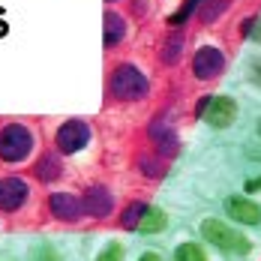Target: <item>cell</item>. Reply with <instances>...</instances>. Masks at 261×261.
Instances as JSON below:
<instances>
[{
    "label": "cell",
    "instance_id": "6da1fadb",
    "mask_svg": "<svg viewBox=\"0 0 261 261\" xmlns=\"http://www.w3.org/2000/svg\"><path fill=\"white\" fill-rule=\"evenodd\" d=\"M108 90H111V96H117V99H123V102H135V99H144V96H147L150 84H147V75H144L141 69H135L132 63H120V66H114V72H111Z\"/></svg>",
    "mask_w": 261,
    "mask_h": 261
},
{
    "label": "cell",
    "instance_id": "7a4b0ae2",
    "mask_svg": "<svg viewBox=\"0 0 261 261\" xmlns=\"http://www.w3.org/2000/svg\"><path fill=\"white\" fill-rule=\"evenodd\" d=\"M201 234H204V240H210L216 249H222V252H231V255H246V252H249V240L240 234L237 228L219 222V219H204V222H201Z\"/></svg>",
    "mask_w": 261,
    "mask_h": 261
},
{
    "label": "cell",
    "instance_id": "3957f363",
    "mask_svg": "<svg viewBox=\"0 0 261 261\" xmlns=\"http://www.w3.org/2000/svg\"><path fill=\"white\" fill-rule=\"evenodd\" d=\"M33 150V132L21 123H9L0 129V159L3 162H21Z\"/></svg>",
    "mask_w": 261,
    "mask_h": 261
},
{
    "label": "cell",
    "instance_id": "277c9868",
    "mask_svg": "<svg viewBox=\"0 0 261 261\" xmlns=\"http://www.w3.org/2000/svg\"><path fill=\"white\" fill-rule=\"evenodd\" d=\"M87 141H90V129L84 120H66L54 135V144L60 153H79V150H84Z\"/></svg>",
    "mask_w": 261,
    "mask_h": 261
},
{
    "label": "cell",
    "instance_id": "5b68a950",
    "mask_svg": "<svg viewBox=\"0 0 261 261\" xmlns=\"http://www.w3.org/2000/svg\"><path fill=\"white\" fill-rule=\"evenodd\" d=\"M222 69H225V54L219 51L216 45H201L195 51V57H192V72H195V79H201V81L216 79Z\"/></svg>",
    "mask_w": 261,
    "mask_h": 261
},
{
    "label": "cell",
    "instance_id": "8992f818",
    "mask_svg": "<svg viewBox=\"0 0 261 261\" xmlns=\"http://www.w3.org/2000/svg\"><path fill=\"white\" fill-rule=\"evenodd\" d=\"M201 117L207 120L213 129H228L237 120V102L231 96H210V102Z\"/></svg>",
    "mask_w": 261,
    "mask_h": 261
},
{
    "label": "cell",
    "instance_id": "52a82bcc",
    "mask_svg": "<svg viewBox=\"0 0 261 261\" xmlns=\"http://www.w3.org/2000/svg\"><path fill=\"white\" fill-rule=\"evenodd\" d=\"M225 216H231L234 222H243V225H261V207L255 201L243 198V195H228L225 198Z\"/></svg>",
    "mask_w": 261,
    "mask_h": 261
},
{
    "label": "cell",
    "instance_id": "ba28073f",
    "mask_svg": "<svg viewBox=\"0 0 261 261\" xmlns=\"http://www.w3.org/2000/svg\"><path fill=\"white\" fill-rule=\"evenodd\" d=\"M27 195H30V189H27L24 180H18V177H3L0 180V210L12 213V210L24 207Z\"/></svg>",
    "mask_w": 261,
    "mask_h": 261
},
{
    "label": "cell",
    "instance_id": "9c48e42d",
    "mask_svg": "<svg viewBox=\"0 0 261 261\" xmlns=\"http://www.w3.org/2000/svg\"><path fill=\"white\" fill-rule=\"evenodd\" d=\"M48 207H51V213L57 219H63V222H75V219H81V213H84L81 198H75L72 192H54L51 198H48Z\"/></svg>",
    "mask_w": 261,
    "mask_h": 261
},
{
    "label": "cell",
    "instance_id": "30bf717a",
    "mask_svg": "<svg viewBox=\"0 0 261 261\" xmlns=\"http://www.w3.org/2000/svg\"><path fill=\"white\" fill-rule=\"evenodd\" d=\"M81 207L87 216H93V219H105L111 207H114V201H111V192L102 189V186H93V189H87L84 192V198H81Z\"/></svg>",
    "mask_w": 261,
    "mask_h": 261
},
{
    "label": "cell",
    "instance_id": "8fae6325",
    "mask_svg": "<svg viewBox=\"0 0 261 261\" xmlns=\"http://www.w3.org/2000/svg\"><path fill=\"white\" fill-rule=\"evenodd\" d=\"M150 138H153V144H156L159 156H174L180 147H177V135L168 129L162 120H156L153 126H150Z\"/></svg>",
    "mask_w": 261,
    "mask_h": 261
},
{
    "label": "cell",
    "instance_id": "7c38bea8",
    "mask_svg": "<svg viewBox=\"0 0 261 261\" xmlns=\"http://www.w3.org/2000/svg\"><path fill=\"white\" fill-rule=\"evenodd\" d=\"M123 36H126V21H123L117 12H105V33H102L105 48L120 45V42H123Z\"/></svg>",
    "mask_w": 261,
    "mask_h": 261
},
{
    "label": "cell",
    "instance_id": "4fadbf2b",
    "mask_svg": "<svg viewBox=\"0 0 261 261\" xmlns=\"http://www.w3.org/2000/svg\"><path fill=\"white\" fill-rule=\"evenodd\" d=\"M165 225H168V216H165L159 207H147L144 216L138 219L135 231H141V234H159V231H165Z\"/></svg>",
    "mask_w": 261,
    "mask_h": 261
},
{
    "label": "cell",
    "instance_id": "5bb4252c",
    "mask_svg": "<svg viewBox=\"0 0 261 261\" xmlns=\"http://www.w3.org/2000/svg\"><path fill=\"white\" fill-rule=\"evenodd\" d=\"M36 177H39V180H45V183L57 180V177H60V159L51 156V153H45V156L36 162Z\"/></svg>",
    "mask_w": 261,
    "mask_h": 261
},
{
    "label": "cell",
    "instance_id": "9a60e30c",
    "mask_svg": "<svg viewBox=\"0 0 261 261\" xmlns=\"http://www.w3.org/2000/svg\"><path fill=\"white\" fill-rule=\"evenodd\" d=\"M147 207H150V204H144V201H132L129 207L120 213V225H123V228H135V225H138V219L144 216V210H147Z\"/></svg>",
    "mask_w": 261,
    "mask_h": 261
},
{
    "label": "cell",
    "instance_id": "2e32d148",
    "mask_svg": "<svg viewBox=\"0 0 261 261\" xmlns=\"http://www.w3.org/2000/svg\"><path fill=\"white\" fill-rule=\"evenodd\" d=\"M228 9V0H201V21L210 24L213 18H219Z\"/></svg>",
    "mask_w": 261,
    "mask_h": 261
},
{
    "label": "cell",
    "instance_id": "e0dca14e",
    "mask_svg": "<svg viewBox=\"0 0 261 261\" xmlns=\"http://www.w3.org/2000/svg\"><path fill=\"white\" fill-rule=\"evenodd\" d=\"M198 6H201V0H183V3H180V9H177V12H174L171 18H168V24H174V27L186 24V21L192 18V12H195Z\"/></svg>",
    "mask_w": 261,
    "mask_h": 261
},
{
    "label": "cell",
    "instance_id": "ac0fdd59",
    "mask_svg": "<svg viewBox=\"0 0 261 261\" xmlns=\"http://www.w3.org/2000/svg\"><path fill=\"white\" fill-rule=\"evenodd\" d=\"M174 261H207V258H204L201 246H195V243H180V246L174 249Z\"/></svg>",
    "mask_w": 261,
    "mask_h": 261
},
{
    "label": "cell",
    "instance_id": "d6986e66",
    "mask_svg": "<svg viewBox=\"0 0 261 261\" xmlns=\"http://www.w3.org/2000/svg\"><path fill=\"white\" fill-rule=\"evenodd\" d=\"M180 45H183V36L174 33V36L165 42V48H162V60H165V63H174V60L180 57Z\"/></svg>",
    "mask_w": 261,
    "mask_h": 261
},
{
    "label": "cell",
    "instance_id": "ffe728a7",
    "mask_svg": "<svg viewBox=\"0 0 261 261\" xmlns=\"http://www.w3.org/2000/svg\"><path fill=\"white\" fill-rule=\"evenodd\" d=\"M96 261H123V246L120 243H108L102 252L96 255Z\"/></svg>",
    "mask_w": 261,
    "mask_h": 261
},
{
    "label": "cell",
    "instance_id": "44dd1931",
    "mask_svg": "<svg viewBox=\"0 0 261 261\" xmlns=\"http://www.w3.org/2000/svg\"><path fill=\"white\" fill-rule=\"evenodd\" d=\"M141 171H144L147 177H159V174H162V162H159V159H141Z\"/></svg>",
    "mask_w": 261,
    "mask_h": 261
},
{
    "label": "cell",
    "instance_id": "7402d4cb",
    "mask_svg": "<svg viewBox=\"0 0 261 261\" xmlns=\"http://www.w3.org/2000/svg\"><path fill=\"white\" fill-rule=\"evenodd\" d=\"M33 261H57V255H54V249H48V246H36Z\"/></svg>",
    "mask_w": 261,
    "mask_h": 261
},
{
    "label": "cell",
    "instance_id": "603a6c76",
    "mask_svg": "<svg viewBox=\"0 0 261 261\" xmlns=\"http://www.w3.org/2000/svg\"><path fill=\"white\" fill-rule=\"evenodd\" d=\"M252 42H261V18H252V24H249V33H246Z\"/></svg>",
    "mask_w": 261,
    "mask_h": 261
},
{
    "label": "cell",
    "instance_id": "cb8c5ba5",
    "mask_svg": "<svg viewBox=\"0 0 261 261\" xmlns=\"http://www.w3.org/2000/svg\"><path fill=\"white\" fill-rule=\"evenodd\" d=\"M249 75H252V81L261 87V57H255V60L249 63Z\"/></svg>",
    "mask_w": 261,
    "mask_h": 261
},
{
    "label": "cell",
    "instance_id": "d4e9b609",
    "mask_svg": "<svg viewBox=\"0 0 261 261\" xmlns=\"http://www.w3.org/2000/svg\"><path fill=\"white\" fill-rule=\"evenodd\" d=\"M261 189V177H249L246 180V192H258Z\"/></svg>",
    "mask_w": 261,
    "mask_h": 261
},
{
    "label": "cell",
    "instance_id": "484cf974",
    "mask_svg": "<svg viewBox=\"0 0 261 261\" xmlns=\"http://www.w3.org/2000/svg\"><path fill=\"white\" fill-rule=\"evenodd\" d=\"M138 261H162V258H159L156 252H144V255H141Z\"/></svg>",
    "mask_w": 261,
    "mask_h": 261
},
{
    "label": "cell",
    "instance_id": "4316f807",
    "mask_svg": "<svg viewBox=\"0 0 261 261\" xmlns=\"http://www.w3.org/2000/svg\"><path fill=\"white\" fill-rule=\"evenodd\" d=\"M255 132H258V138H261V117H258V126H255Z\"/></svg>",
    "mask_w": 261,
    "mask_h": 261
},
{
    "label": "cell",
    "instance_id": "83f0119b",
    "mask_svg": "<svg viewBox=\"0 0 261 261\" xmlns=\"http://www.w3.org/2000/svg\"><path fill=\"white\" fill-rule=\"evenodd\" d=\"M108 3H111V0H108Z\"/></svg>",
    "mask_w": 261,
    "mask_h": 261
}]
</instances>
